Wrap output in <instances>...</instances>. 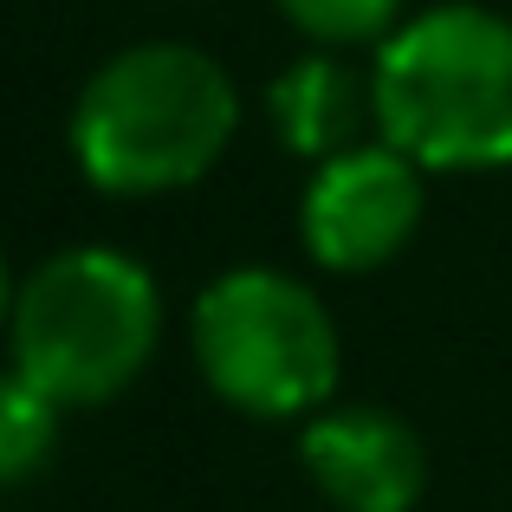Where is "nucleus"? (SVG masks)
I'll list each match as a JSON object with an SVG mask.
<instances>
[{"label": "nucleus", "instance_id": "nucleus-1", "mask_svg": "<svg viewBox=\"0 0 512 512\" xmlns=\"http://www.w3.org/2000/svg\"><path fill=\"white\" fill-rule=\"evenodd\" d=\"M370 117L428 175L512 169V20L474 0L402 20L376 46Z\"/></svg>", "mask_w": 512, "mask_h": 512}, {"label": "nucleus", "instance_id": "nucleus-2", "mask_svg": "<svg viewBox=\"0 0 512 512\" xmlns=\"http://www.w3.org/2000/svg\"><path fill=\"white\" fill-rule=\"evenodd\" d=\"M240 130L234 78L182 39H150L85 78L72 104V163L98 195L143 201L201 182Z\"/></svg>", "mask_w": 512, "mask_h": 512}, {"label": "nucleus", "instance_id": "nucleus-3", "mask_svg": "<svg viewBox=\"0 0 512 512\" xmlns=\"http://www.w3.org/2000/svg\"><path fill=\"white\" fill-rule=\"evenodd\" d=\"M163 292L150 266L117 247H65L39 260L13 292V370L59 409H98L124 396L156 357Z\"/></svg>", "mask_w": 512, "mask_h": 512}, {"label": "nucleus", "instance_id": "nucleus-4", "mask_svg": "<svg viewBox=\"0 0 512 512\" xmlns=\"http://www.w3.org/2000/svg\"><path fill=\"white\" fill-rule=\"evenodd\" d=\"M188 350L201 383L253 422L318 415L344 370L325 299L279 266H234L201 286L188 312Z\"/></svg>", "mask_w": 512, "mask_h": 512}, {"label": "nucleus", "instance_id": "nucleus-5", "mask_svg": "<svg viewBox=\"0 0 512 512\" xmlns=\"http://www.w3.org/2000/svg\"><path fill=\"white\" fill-rule=\"evenodd\" d=\"M422 175L396 143H350L325 156L299 195V247L325 273H376L389 266L422 227Z\"/></svg>", "mask_w": 512, "mask_h": 512}, {"label": "nucleus", "instance_id": "nucleus-6", "mask_svg": "<svg viewBox=\"0 0 512 512\" xmlns=\"http://www.w3.org/2000/svg\"><path fill=\"white\" fill-rule=\"evenodd\" d=\"M299 467L338 512H415L428 487V448L389 409H318L305 415Z\"/></svg>", "mask_w": 512, "mask_h": 512}, {"label": "nucleus", "instance_id": "nucleus-7", "mask_svg": "<svg viewBox=\"0 0 512 512\" xmlns=\"http://www.w3.org/2000/svg\"><path fill=\"white\" fill-rule=\"evenodd\" d=\"M363 111H370V85L338 59V52H305L266 85V117H273L279 143L305 163H325L357 143Z\"/></svg>", "mask_w": 512, "mask_h": 512}, {"label": "nucleus", "instance_id": "nucleus-8", "mask_svg": "<svg viewBox=\"0 0 512 512\" xmlns=\"http://www.w3.org/2000/svg\"><path fill=\"white\" fill-rule=\"evenodd\" d=\"M59 415L65 409L39 383H26L20 370H0V493L46 474L52 448H59Z\"/></svg>", "mask_w": 512, "mask_h": 512}, {"label": "nucleus", "instance_id": "nucleus-9", "mask_svg": "<svg viewBox=\"0 0 512 512\" xmlns=\"http://www.w3.org/2000/svg\"><path fill=\"white\" fill-rule=\"evenodd\" d=\"M279 13H286L318 52L383 46L402 26V0H279Z\"/></svg>", "mask_w": 512, "mask_h": 512}, {"label": "nucleus", "instance_id": "nucleus-10", "mask_svg": "<svg viewBox=\"0 0 512 512\" xmlns=\"http://www.w3.org/2000/svg\"><path fill=\"white\" fill-rule=\"evenodd\" d=\"M13 273H7V253H0V331H7V318H13Z\"/></svg>", "mask_w": 512, "mask_h": 512}]
</instances>
